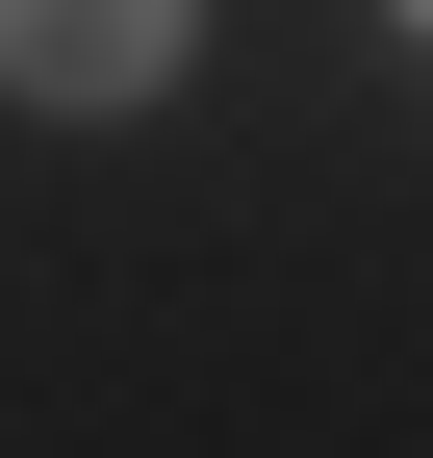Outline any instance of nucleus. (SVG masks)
Masks as SVG:
<instances>
[{"mask_svg":"<svg viewBox=\"0 0 433 458\" xmlns=\"http://www.w3.org/2000/svg\"><path fill=\"white\" fill-rule=\"evenodd\" d=\"M204 0H0V102H51V128H128L153 77H179Z\"/></svg>","mask_w":433,"mask_h":458,"instance_id":"f257e3e1","label":"nucleus"},{"mask_svg":"<svg viewBox=\"0 0 433 458\" xmlns=\"http://www.w3.org/2000/svg\"><path fill=\"white\" fill-rule=\"evenodd\" d=\"M408 26H433V0H408Z\"/></svg>","mask_w":433,"mask_h":458,"instance_id":"f03ea898","label":"nucleus"}]
</instances>
